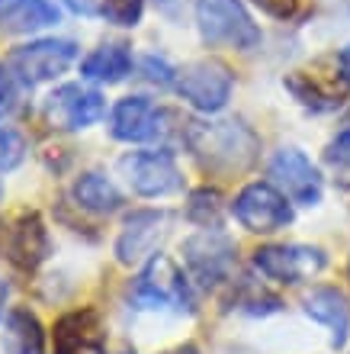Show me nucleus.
Segmentation results:
<instances>
[{"label":"nucleus","instance_id":"nucleus-26","mask_svg":"<svg viewBox=\"0 0 350 354\" xmlns=\"http://www.w3.org/2000/svg\"><path fill=\"white\" fill-rule=\"evenodd\" d=\"M142 68H145V77H148V81H155V84H161V87H167V84H174V81H177V71L167 65L164 58L148 55L145 62H142Z\"/></svg>","mask_w":350,"mask_h":354},{"label":"nucleus","instance_id":"nucleus-5","mask_svg":"<svg viewBox=\"0 0 350 354\" xmlns=\"http://www.w3.org/2000/svg\"><path fill=\"white\" fill-rule=\"evenodd\" d=\"M180 254H184L186 274L206 290L219 287L235 270V242L222 229H203V232L190 235Z\"/></svg>","mask_w":350,"mask_h":354},{"label":"nucleus","instance_id":"nucleus-11","mask_svg":"<svg viewBox=\"0 0 350 354\" xmlns=\"http://www.w3.org/2000/svg\"><path fill=\"white\" fill-rule=\"evenodd\" d=\"M270 177L289 196V203H299V206L322 203V196H324L322 171L315 168L299 149H280L270 158Z\"/></svg>","mask_w":350,"mask_h":354},{"label":"nucleus","instance_id":"nucleus-27","mask_svg":"<svg viewBox=\"0 0 350 354\" xmlns=\"http://www.w3.org/2000/svg\"><path fill=\"white\" fill-rule=\"evenodd\" d=\"M254 3L277 19H289L295 13V7H299V0H254Z\"/></svg>","mask_w":350,"mask_h":354},{"label":"nucleus","instance_id":"nucleus-21","mask_svg":"<svg viewBox=\"0 0 350 354\" xmlns=\"http://www.w3.org/2000/svg\"><path fill=\"white\" fill-rule=\"evenodd\" d=\"M186 219L196 223L200 229H219L222 225V196L209 187H200L190 194V203H186Z\"/></svg>","mask_w":350,"mask_h":354},{"label":"nucleus","instance_id":"nucleus-23","mask_svg":"<svg viewBox=\"0 0 350 354\" xmlns=\"http://www.w3.org/2000/svg\"><path fill=\"white\" fill-rule=\"evenodd\" d=\"M23 87H29L23 77L13 71V68H0V116H10V113L19 110L23 103Z\"/></svg>","mask_w":350,"mask_h":354},{"label":"nucleus","instance_id":"nucleus-7","mask_svg":"<svg viewBox=\"0 0 350 354\" xmlns=\"http://www.w3.org/2000/svg\"><path fill=\"white\" fill-rule=\"evenodd\" d=\"M119 174L139 196H167L184 187L177 158L167 149L129 151L126 158H119Z\"/></svg>","mask_w":350,"mask_h":354},{"label":"nucleus","instance_id":"nucleus-31","mask_svg":"<svg viewBox=\"0 0 350 354\" xmlns=\"http://www.w3.org/2000/svg\"><path fill=\"white\" fill-rule=\"evenodd\" d=\"M0 200H3V184H0Z\"/></svg>","mask_w":350,"mask_h":354},{"label":"nucleus","instance_id":"nucleus-10","mask_svg":"<svg viewBox=\"0 0 350 354\" xmlns=\"http://www.w3.org/2000/svg\"><path fill=\"white\" fill-rule=\"evenodd\" d=\"M328 258L315 245H264L254 252V268L277 283H302L324 270Z\"/></svg>","mask_w":350,"mask_h":354},{"label":"nucleus","instance_id":"nucleus-8","mask_svg":"<svg viewBox=\"0 0 350 354\" xmlns=\"http://www.w3.org/2000/svg\"><path fill=\"white\" fill-rule=\"evenodd\" d=\"M167 225L171 216L164 209H135L116 239V261L126 268H145L151 258H157V248L167 239Z\"/></svg>","mask_w":350,"mask_h":354},{"label":"nucleus","instance_id":"nucleus-14","mask_svg":"<svg viewBox=\"0 0 350 354\" xmlns=\"http://www.w3.org/2000/svg\"><path fill=\"white\" fill-rule=\"evenodd\" d=\"M55 354H106L103 322L93 309H74L55 322Z\"/></svg>","mask_w":350,"mask_h":354},{"label":"nucleus","instance_id":"nucleus-24","mask_svg":"<svg viewBox=\"0 0 350 354\" xmlns=\"http://www.w3.org/2000/svg\"><path fill=\"white\" fill-rule=\"evenodd\" d=\"M26 158V142L23 136L7 126H0V171H13Z\"/></svg>","mask_w":350,"mask_h":354},{"label":"nucleus","instance_id":"nucleus-18","mask_svg":"<svg viewBox=\"0 0 350 354\" xmlns=\"http://www.w3.org/2000/svg\"><path fill=\"white\" fill-rule=\"evenodd\" d=\"M58 23L52 0H0V26L10 32H39Z\"/></svg>","mask_w":350,"mask_h":354},{"label":"nucleus","instance_id":"nucleus-6","mask_svg":"<svg viewBox=\"0 0 350 354\" xmlns=\"http://www.w3.org/2000/svg\"><path fill=\"white\" fill-rule=\"evenodd\" d=\"M231 213L241 223V229H248L254 235H273L280 229L293 223V206H289V196L283 190H277L273 184H248L235 196L231 203Z\"/></svg>","mask_w":350,"mask_h":354},{"label":"nucleus","instance_id":"nucleus-16","mask_svg":"<svg viewBox=\"0 0 350 354\" xmlns=\"http://www.w3.org/2000/svg\"><path fill=\"white\" fill-rule=\"evenodd\" d=\"M305 316L315 319L318 326H324L331 332L334 348L347 345V332H350V299L341 290L334 287H315L305 297Z\"/></svg>","mask_w":350,"mask_h":354},{"label":"nucleus","instance_id":"nucleus-19","mask_svg":"<svg viewBox=\"0 0 350 354\" xmlns=\"http://www.w3.org/2000/svg\"><path fill=\"white\" fill-rule=\"evenodd\" d=\"M74 200H77L81 209L97 216H110L122 206V194L116 190V184L110 177L100 174V171H87V174H81L74 180Z\"/></svg>","mask_w":350,"mask_h":354},{"label":"nucleus","instance_id":"nucleus-12","mask_svg":"<svg viewBox=\"0 0 350 354\" xmlns=\"http://www.w3.org/2000/svg\"><path fill=\"white\" fill-rule=\"evenodd\" d=\"M106 100L100 91H90L84 84H61L48 93L46 100V116L48 122L61 132H81L103 116Z\"/></svg>","mask_w":350,"mask_h":354},{"label":"nucleus","instance_id":"nucleus-25","mask_svg":"<svg viewBox=\"0 0 350 354\" xmlns=\"http://www.w3.org/2000/svg\"><path fill=\"white\" fill-rule=\"evenodd\" d=\"M324 161L334 168V174H341L344 180L350 184V129L338 132V136L328 142V149H324Z\"/></svg>","mask_w":350,"mask_h":354},{"label":"nucleus","instance_id":"nucleus-13","mask_svg":"<svg viewBox=\"0 0 350 354\" xmlns=\"http://www.w3.org/2000/svg\"><path fill=\"white\" fill-rule=\"evenodd\" d=\"M167 116L148 97H122L113 106L110 132L119 142H157L167 136Z\"/></svg>","mask_w":350,"mask_h":354},{"label":"nucleus","instance_id":"nucleus-29","mask_svg":"<svg viewBox=\"0 0 350 354\" xmlns=\"http://www.w3.org/2000/svg\"><path fill=\"white\" fill-rule=\"evenodd\" d=\"M7 297H10V287L0 280V316H3V306H7Z\"/></svg>","mask_w":350,"mask_h":354},{"label":"nucleus","instance_id":"nucleus-3","mask_svg":"<svg viewBox=\"0 0 350 354\" xmlns=\"http://www.w3.org/2000/svg\"><path fill=\"white\" fill-rule=\"evenodd\" d=\"M196 26L209 46L238 52L260 46V29L241 0H196Z\"/></svg>","mask_w":350,"mask_h":354},{"label":"nucleus","instance_id":"nucleus-20","mask_svg":"<svg viewBox=\"0 0 350 354\" xmlns=\"http://www.w3.org/2000/svg\"><path fill=\"white\" fill-rule=\"evenodd\" d=\"M132 71V55L126 46H100L81 62V75L93 84H119Z\"/></svg>","mask_w":350,"mask_h":354},{"label":"nucleus","instance_id":"nucleus-2","mask_svg":"<svg viewBox=\"0 0 350 354\" xmlns=\"http://www.w3.org/2000/svg\"><path fill=\"white\" fill-rule=\"evenodd\" d=\"M126 299L142 313H196L190 277L167 254H157L142 268V274L126 290Z\"/></svg>","mask_w":350,"mask_h":354},{"label":"nucleus","instance_id":"nucleus-28","mask_svg":"<svg viewBox=\"0 0 350 354\" xmlns=\"http://www.w3.org/2000/svg\"><path fill=\"white\" fill-rule=\"evenodd\" d=\"M338 65H341V77H344V81H347V84H350V46L344 48L341 55H338Z\"/></svg>","mask_w":350,"mask_h":354},{"label":"nucleus","instance_id":"nucleus-22","mask_svg":"<svg viewBox=\"0 0 350 354\" xmlns=\"http://www.w3.org/2000/svg\"><path fill=\"white\" fill-rule=\"evenodd\" d=\"M90 3L116 26H139L142 19V0H90Z\"/></svg>","mask_w":350,"mask_h":354},{"label":"nucleus","instance_id":"nucleus-4","mask_svg":"<svg viewBox=\"0 0 350 354\" xmlns=\"http://www.w3.org/2000/svg\"><path fill=\"white\" fill-rule=\"evenodd\" d=\"M174 87L193 110L219 113V110H225V103L231 100L235 75H231L229 65H222L215 58H203V62H193V65L180 68Z\"/></svg>","mask_w":350,"mask_h":354},{"label":"nucleus","instance_id":"nucleus-9","mask_svg":"<svg viewBox=\"0 0 350 354\" xmlns=\"http://www.w3.org/2000/svg\"><path fill=\"white\" fill-rule=\"evenodd\" d=\"M74 58H77V46H74L71 39H36V42H26V46L13 48L10 68L32 87V84H42V81H52V77L65 75L68 68L74 65Z\"/></svg>","mask_w":350,"mask_h":354},{"label":"nucleus","instance_id":"nucleus-15","mask_svg":"<svg viewBox=\"0 0 350 354\" xmlns=\"http://www.w3.org/2000/svg\"><path fill=\"white\" fill-rule=\"evenodd\" d=\"M48 229L39 219V213H23L17 225L10 229L7 242V258L10 264H17L19 270H36L39 264L48 258Z\"/></svg>","mask_w":350,"mask_h":354},{"label":"nucleus","instance_id":"nucleus-1","mask_svg":"<svg viewBox=\"0 0 350 354\" xmlns=\"http://www.w3.org/2000/svg\"><path fill=\"white\" fill-rule=\"evenodd\" d=\"M186 149L206 171L238 174L251 168L260 151L257 136L238 120L186 122Z\"/></svg>","mask_w":350,"mask_h":354},{"label":"nucleus","instance_id":"nucleus-30","mask_svg":"<svg viewBox=\"0 0 350 354\" xmlns=\"http://www.w3.org/2000/svg\"><path fill=\"white\" fill-rule=\"evenodd\" d=\"M164 354H200V351H196V345H180V348H174V351H164Z\"/></svg>","mask_w":350,"mask_h":354},{"label":"nucleus","instance_id":"nucleus-17","mask_svg":"<svg viewBox=\"0 0 350 354\" xmlns=\"http://www.w3.org/2000/svg\"><path fill=\"white\" fill-rule=\"evenodd\" d=\"M3 354H46V328L26 306L10 309L0 332Z\"/></svg>","mask_w":350,"mask_h":354}]
</instances>
